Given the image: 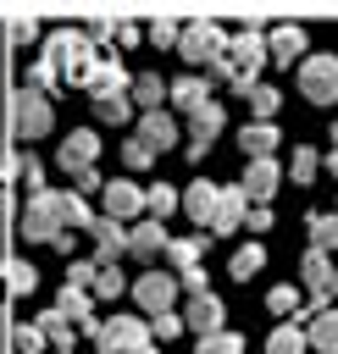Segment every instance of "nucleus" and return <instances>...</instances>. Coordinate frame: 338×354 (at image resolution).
<instances>
[{
    "label": "nucleus",
    "instance_id": "6ab92c4d",
    "mask_svg": "<svg viewBox=\"0 0 338 354\" xmlns=\"http://www.w3.org/2000/svg\"><path fill=\"white\" fill-rule=\"evenodd\" d=\"M277 177H283V171H277V160H272V155H266V160H244L238 188L249 194V205H266V199L277 194Z\"/></svg>",
    "mask_w": 338,
    "mask_h": 354
},
{
    "label": "nucleus",
    "instance_id": "a878e982",
    "mask_svg": "<svg viewBox=\"0 0 338 354\" xmlns=\"http://www.w3.org/2000/svg\"><path fill=\"white\" fill-rule=\"evenodd\" d=\"M172 94V83L161 77V72H133V105H144V111H161V100Z\"/></svg>",
    "mask_w": 338,
    "mask_h": 354
},
{
    "label": "nucleus",
    "instance_id": "9b49d317",
    "mask_svg": "<svg viewBox=\"0 0 338 354\" xmlns=\"http://www.w3.org/2000/svg\"><path fill=\"white\" fill-rule=\"evenodd\" d=\"M94 155H100V133H94V127H72V133L61 138V155H55V166H61L66 177H83V171L94 166Z\"/></svg>",
    "mask_w": 338,
    "mask_h": 354
},
{
    "label": "nucleus",
    "instance_id": "9d476101",
    "mask_svg": "<svg viewBox=\"0 0 338 354\" xmlns=\"http://www.w3.org/2000/svg\"><path fill=\"white\" fill-rule=\"evenodd\" d=\"M222 127H227V111H222L216 100H205L199 111H188V127H183V133H188V160H194V166L211 155V144H216Z\"/></svg>",
    "mask_w": 338,
    "mask_h": 354
},
{
    "label": "nucleus",
    "instance_id": "c9c22d12",
    "mask_svg": "<svg viewBox=\"0 0 338 354\" xmlns=\"http://www.w3.org/2000/svg\"><path fill=\"white\" fill-rule=\"evenodd\" d=\"M144 39H150L155 50H177V39H183V22H172V17H155V22L144 28Z\"/></svg>",
    "mask_w": 338,
    "mask_h": 354
},
{
    "label": "nucleus",
    "instance_id": "a18cd8bd",
    "mask_svg": "<svg viewBox=\"0 0 338 354\" xmlns=\"http://www.w3.org/2000/svg\"><path fill=\"white\" fill-rule=\"evenodd\" d=\"M6 282H11V293H33V288H39V271H33L28 260H17V266L6 271Z\"/></svg>",
    "mask_w": 338,
    "mask_h": 354
},
{
    "label": "nucleus",
    "instance_id": "6e6d98bb",
    "mask_svg": "<svg viewBox=\"0 0 338 354\" xmlns=\"http://www.w3.org/2000/svg\"><path fill=\"white\" fill-rule=\"evenodd\" d=\"M321 166H327V177H338V149H327V160H321Z\"/></svg>",
    "mask_w": 338,
    "mask_h": 354
},
{
    "label": "nucleus",
    "instance_id": "4468645a",
    "mask_svg": "<svg viewBox=\"0 0 338 354\" xmlns=\"http://www.w3.org/2000/svg\"><path fill=\"white\" fill-rule=\"evenodd\" d=\"M55 310L78 326V337H94V332H100V321H94V293H89V288H66V282H61Z\"/></svg>",
    "mask_w": 338,
    "mask_h": 354
},
{
    "label": "nucleus",
    "instance_id": "5fc2aeb1",
    "mask_svg": "<svg viewBox=\"0 0 338 354\" xmlns=\"http://www.w3.org/2000/svg\"><path fill=\"white\" fill-rule=\"evenodd\" d=\"M116 39H122V44H139L144 28H139V22H116Z\"/></svg>",
    "mask_w": 338,
    "mask_h": 354
},
{
    "label": "nucleus",
    "instance_id": "8fccbe9b",
    "mask_svg": "<svg viewBox=\"0 0 338 354\" xmlns=\"http://www.w3.org/2000/svg\"><path fill=\"white\" fill-rule=\"evenodd\" d=\"M83 33H89V44H105V39H116V22H111V17H94Z\"/></svg>",
    "mask_w": 338,
    "mask_h": 354
},
{
    "label": "nucleus",
    "instance_id": "13d9d810",
    "mask_svg": "<svg viewBox=\"0 0 338 354\" xmlns=\"http://www.w3.org/2000/svg\"><path fill=\"white\" fill-rule=\"evenodd\" d=\"M139 354H155V343H144V348H139Z\"/></svg>",
    "mask_w": 338,
    "mask_h": 354
},
{
    "label": "nucleus",
    "instance_id": "3c124183",
    "mask_svg": "<svg viewBox=\"0 0 338 354\" xmlns=\"http://www.w3.org/2000/svg\"><path fill=\"white\" fill-rule=\"evenodd\" d=\"M22 177H28V188H33V194H44V160H39V155H28V160H22Z\"/></svg>",
    "mask_w": 338,
    "mask_h": 354
},
{
    "label": "nucleus",
    "instance_id": "473e14b6",
    "mask_svg": "<svg viewBox=\"0 0 338 354\" xmlns=\"http://www.w3.org/2000/svg\"><path fill=\"white\" fill-rule=\"evenodd\" d=\"M260 266H266V249H260V243H244V249H238V254L227 260V271H233V282H249V277H255Z\"/></svg>",
    "mask_w": 338,
    "mask_h": 354
},
{
    "label": "nucleus",
    "instance_id": "f3484780",
    "mask_svg": "<svg viewBox=\"0 0 338 354\" xmlns=\"http://www.w3.org/2000/svg\"><path fill=\"white\" fill-rule=\"evenodd\" d=\"M222 321H227V304H222L216 293H194V299H188V310H183V326H188V332H199V337L222 332Z\"/></svg>",
    "mask_w": 338,
    "mask_h": 354
},
{
    "label": "nucleus",
    "instance_id": "e433bc0d",
    "mask_svg": "<svg viewBox=\"0 0 338 354\" xmlns=\"http://www.w3.org/2000/svg\"><path fill=\"white\" fill-rule=\"evenodd\" d=\"M244 100H249V111H255V122H272V111L283 105V94H277L272 83H255V88H249Z\"/></svg>",
    "mask_w": 338,
    "mask_h": 354
},
{
    "label": "nucleus",
    "instance_id": "f257e3e1",
    "mask_svg": "<svg viewBox=\"0 0 338 354\" xmlns=\"http://www.w3.org/2000/svg\"><path fill=\"white\" fill-rule=\"evenodd\" d=\"M39 66H44L61 88H66V83H78V77L94 66V44H89V33H83V28H55V33L44 39Z\"/></svg>",
    "mask_w": 338,
    "mask_h": 354
},
{
    "label": "nucleus",
    "instance_id": "f704fd0d",
    "mask_svg": "<svg viewBox=\"0 0 338 354\" xmlns=\"http://www.w3.org/2000/svg\"><path fill=\"white\" fill-rule=\"evenodd\" d=\"M316 171H321V155H316L310 144H299V149H294V160H288V177L305 188V183H316Z\"/></svg>",
    "mask_w": 338,
    "mask_h": 354
},
{
    "label": "nucleus",
    "instance_id": "c85d7f7f",
    "mask_svg": "<svg viewBox=\"0 0 338 354\" xmlns=\"http://www.w3.org/2000/svg\"><path fill=\"white\" fill-rule=\"evenodd\" d=\"M305 337H310V348H316V354H338V310L327 304V310L310 321V332H305Z\"/></svg>",
    "mask_w": 338,
    "mask_h": 354
},
{
    "label": "nucleus",
    "instance_id": "79ce46f5",
    "mask_svg": "<svg viewBox=\"0 0 338 354\" xmlns=\"http://www.w3.org/2000/svg\"><path fill=\"white\" fill-rule=\"evenodd\" d=\"M94 116H100V122H111V127H116V122H127V116H133V94H122V100H100V105H94Z\"/></svg>",
    "mask_w": 338,
    "mask_h": 354
},
{
    "label": "nucleus",
    "instance_id": "4be33fe9",
    "mask_svg": "<svg viewBox=\"0 0 338 354\" xmlns=\"http://www.w3.org/2000/svg\"><path fill=\"white\" fill-rule=\"evenodd\" d=\"M177 111H199L205 100H211V77L205 72H183V77H172V94H166Z\"/></svg>",
    "mask_w": 338,
    "mask_h": 354
},
{
    "label": "nucleus",
    "instance_id": "20e7f679",
    "mask_svg": "<svg viewBox=\"0 0 338 354\" xmlns=\"http://www.w3.org/2000/svg\"><path fill=\"white\" fill-rule=\"evenodd\" d=\"M227 61H233V88L249 94V88L260 83V66L272 61V55H266V28H238V33L227 39Z\"/></svg>",
    "mask_w": 338,
    "mask_h": 354
},
{
    "label": "nucleus",
    "instance_id": "f03ea898",
    "mask_svg": "<svg viewBox=\"0 0 338 354\" xmlns=\"http://www.w3.org/2000/svg\"><path fill=\"white\" fill-rule=\"evenodd\" d=\"M11 22L0 17V177H11V144H17V83H11Z\"/></svg>",
    "mask_w": 338,
    "mask_h": 354
},
{
    "label": "nucleus",
    "instance_id": "7ed1b4c3",
    "mask_svg": "<svg viewBox=\"0 0 338 354\" xmlns=\"http://www.w3.org/2000/svg\"><path fill=\"white\" fill-rule=\"evenodd\" d=\"M227 28L222 22H183V39H177V55L188 61V72H211L222 55H227Z\"/></svg>",
    "mask_w": 338,
    "mask_h": 354
},
{
    "label": "nucleus",
    "instance_id": "ddd939ff",
    "mask_svg": "<svg viewBox=\"0 0 338 354\" xmlns=\"http://www.w3.org/2000/svg\"><path fill=\"white\" fill-rule=\"evenodd\" d=\"M244 216H249V194L233 183V188H222V194H216V216H211V227H205V232H211V238H227V232H238V227H244Z\"/></svg>",
    "mask_w": 338,
    "mask_h": 354
},
{
    "label": "nucleus",
    "instance_id": "864d4df0",
    "mask_svg": "<svg viewBox=\"0 0 338 354\" xmlns=\"http://www.w3.org/2000/svg\"><path fill=\"white\" fill-rule=\"evenodd\" d=\"M11 332H17L11 326V304H0V354H11Z\"/></svg>",
    "mask_w": 338,
    "mask_h": 354
},
{
    "label": "nucleus",
    "instance_id": "1a4fd4ad",
    "mask_svg": "<svg viewBox=\"0 0 338 354\" xmlns=\"http://www.w3.org/2000/svg\"><path fill=\"white\" fill-rule=\"evenodd\" d=\"M299 94L310 105H332L338 100V55H305L299 61Z\"/></svg>",
    "mask_w": 338,
    "mask_h": 354
},
{
    "label": "nucleus",
    "instance_id": "c03bdc74",
    "mask_svg": "<svg viewBox=\"0 0 338 354\" xmlns=\"http://www.w3.org/2000/svg\"><path fill=\"white\" fill-rule=\"evenodd\" d=\"M50 343H44V332L39 326H22V332H11V354H44Z\"/></svg>",
    "mask_w": 338,
    "mask_h": 354
},
{
    "label": "nucleus",
    "instance_id": "72a5a7b5",
    "mask_svg": "<svg viewBox=\"0 0 338 354\" xmlns=\"http://www.w3.org/2000/svg\"><path fill=\"white\" fill-rule=\"evenodd\" d=\"M305 348H310V337H305L294 321H288V326H277V332L266 337V354H305Z\"/></svg>",
    "mask_w": 338,
    "mask_h": 354
},
{
    "label": "nucleus",
    "instance_id": "09e8293b",
    "mask_svg": "<svg viewBox=\"0 0 338 354\" xmlns=\"http://www.w3.org/2000/svg\"><path fill=\"white\" fill-rule=\"evenodd\" d=\"M177 288H188V293H211V282H205V266H188V271H177Z\"/></svg>",
    "mask_w": 338,
    "mask_h": 354
},
{
    "label": "nucleus",
    "instance_id": "2eb2a0df",
    "mask_svg": "<svg viewBox=\"0 0 338 354\" xmlns=\"http://www.w3.org/2000/svg\"><path fill=\"white\" fill-rule=\"evenodd\" d=\"M177 133H183V127L172 122V111H144V116H139V127H133V138H139L150 155L172 149V144H177Z\"/></svg>",
    "mask_w": 338,
    "mask_h": 354
},
{
    "label": "nucleus",
    "instance_id": "ea45409f",
    "mask_svg": "<svg viewBox=\"0 0 338 354\" xmlns=\"http://www.w3.org/2000/svg\"><path fill=\"white\" fill-rule=\"evenodd\" d=\"M199 354H244V337L238 332H211V337H199Z\"/></svg>",
    "mask_w": 338,
    "mask_h": 354
},
{
    "label": "nucleus",
    "instance_id": "de8ad7c7",
    "mask_svg": "<svg viewBox=\"0 0 338 354\" xmlns=\"http://www.w3.org/2000/svg\"><path fill=\"white\" fill-rule=\"evenodd\" d=\"M244 227H249V232H272V227H277V216H272L266 205H249V216H244Z\"/></svg>",
    "mask_w": 338,
    "mask_h": 354
},
{
    "label": "nucleus",
    "instance_id": "4c0bfd02",
    "mask_svg": "<svg viewBox=\"0 0 338 354\" xmlns=\"http://www.w3.org/2000/svg\"><path fill=\"white\" fill-rule=\"evenodd\" d=\"M94 271H100L94 254H66V288H94Z\"/></svg>",
    "mask_w": 338,
    "mask_h": 354
},
{
    "label": "nucleus",
    "instance_id": "2f4dec72",
    "mask_svg": "<svg viewBox=\"0 0 338 354\" xmlns=\"http://www.w3.org/2000/svg\"><path fill=\"white\" fill-rule=\"evenodd\" d=\"M177 205H183V194H177V188H166V183H155V188H144V210H150L155 221H166V216H172Z\"/></svg>",
    "mask_w": 338,
    "mask_h": 354
},
{
    "label": "nucleus",
    "instance_id": "c756f323",
    "mask_svg": "<svg viewBox=\"0 0 338 354\" xmlns=\"http://www.w3.org/2000/svg\"><path fill=\"white\" fill-rule=\"evenodd\" d=\"M305 227H310V249H321V254H332V249H338V216L310 210V216H305Z\"/></svg>",
    "mask_w": 338,
    "mask_h": 354
},
{
    "label": "nucleus",
    "instance_id": "4d7b16f0",
    "mask_svg": "<svg viewBox=\"0 0 338 354\" xmlns=\"http://www.w3.org/2000/svg\"><path fill=\"white\" fill-rule=\"evenodd\" d=\"M332 149H338V122H332Z\"/></svg>",
    "mask_w": 338,
    "mask_h": 354
},
{
    "label": "nucleus",
    "instance_id": "f8f14e48",
    "mask_svg": "<svg viewBox=\"0 0 338 354\" xmlns=\"http://www.w3.org/2000/svg\"><path fill=\"white\" fill-rule=\"evenodd\" d=\"M133 304H139L144 315L172 310V304H177V277H166V271H144V277L133 282Z\"/></svg>",
    "mask_w": 338,
    "mask_h": 354
},
{
    "label": "nucleus",
    "instance_id": "393cba45",
    "mask_svg": "<svg viewBox=\"0 0 338 354\" xmlns=\"http://www.w3.org/2000/svg\"><path fill=\"white\" fill-rule=\"evenodd\" d=\"M277 138H283V133H277L272 122H244V133H238V144H244L249 160H266V155L277 149Z\"/></svg>",
    "mask_w": 338,
    "mask_h": 354
},
{
    "label": "nucleus",
    "instance_id": "5701e85b",
    "mask_svg": "<svg viewBox=\"0 0 338 354\" xmlns=\"http://www.w3.org/2000/svg\"><path fill=\"white\" fill-rule=\"evenodd\" d=\"M144 210V188H133V183H105V216H116V221H133Z\"/></svg>",
    "mask_w": 338,
    "mask_h": 354
},
{
    "label": "nucleus",
    "instance_id": "603ef678",
    "mask_svg": "<svg viewBox=\"0 0 338 354\" xmlns=\"http://www.w3.org/2000/svg\"><path fill=\"white\" fill-rule=\"evenodd\" d=\"M78 194H83V199H89V194H105V177H100V171L89 166V171L78 177Z\"/></svg>",
    "mask_w": 338,
    "mask_h": 354
},
{
    "label": "nucleus",
    "instance_id": "a19ab883",
    "mask_svg": "<svg viewBox=\"0 0 338 354\" xmlns=\"http://www.w3.org/2000/svg\"><path fill=\"white\" fill-rule=\"evenodd\" d=\"M122 288H127V282H122V271H116V266H100V271H94V288H89V293H94V299H116Z\"/></svg>",
    "mask_w": 338,
    "mask_h": 354
},
{
    "label": "nucleus",
    "instance_id": "37998d69",
    "mask_svg": "<svg viewBox=\"0 0 338 354\" xmlns=\"http://www.w3.org/2000/svg\"><path fill=\"white\" fill-rule=\"evenodd\" d=\"M183 332V315L177 310H161V315H150V337H161V343H172Z\"/></svg>",
    "mask_w": 338,
    "mask_h": 354
},
{
    "label": "nucleus",
    "instance_id": "58836bf2",
    "mask_svg": "<svg viewBox=\"0 0 338 354\" xmlns=\"http://www.w3.org/2000/svg\"><path fill=\"white\" fill-rule=\"evenodd\" d=\"M17 260H11V194L0 188V277L11 271Z\"/></svg>",
    "mask_w": 338,
    "mask_h": 354
},
{
    "label": "nucleus",
    "instance_id": "49530a36",
    "mask_svg": "<svg viewBox=\"0 0 338 354\" xmlns=\"http://www.w3.org/2000/svg\"><path fill=\"white\" fill-rule=\"evenodd\" d=\"M122 160H127V166H133V171H144V166H150V160H155V155H150V149H144V144H139V138H127V144H122Z\"/></svg>",
    "mask_w": 338,
    "mask_h": 354
},
{
    "label": "nucleus",
    "instance_id": "bb28decb",
    "mask_svg": "<svg viewBox=\"0 0 338 354\" xmlns=\"http://www.w3.org/2000/svg\"><path fill=\"white\" fill-rule=\"evenodd\" d=\"M33 326L44 332V343H50V348H78V326H72V321H66L61 310H44V315H39Z\"/></svg>",
    "mask_w": 338,
    "mask_h": 354
},
{
    "label": "nucleus",
    "instance_id": "7c9ffc66",
    "mask_svg": "<svg viewBox=\"0 0 338 354\" xmlns=\"http://www.w3.org/2000/svg\"><path fill=\"white\" fill-rule=\"evenodd\" d=\"M266 310H272V315H288V321H299V315H305V299H299V288L277 282V288L266 293Z\"/></svg>",
    "mask_w": 338,
    "mask_h": 354
},
{
    "label": "nucleus",
    "instance_id": "39448f33",
    "mask_svg": "<svg viewBox=\"0 0 338 354\" xmlns=\"http://www.w3.org/2000/svg\"><path fill=\"white\" fill-rule=\"evenodd\" d=\"M61 232H72V227H66V210H61V194H55V188L33 194L28 210H22V238H28V243H55Z\"/></svg>",
    "mask_w": 338,
    "mask_h": 354
},
{
    "label": "nucleus",
    "instance_id": "bf43d9fd",
    "mask_svg": "<svg viewBox=\"0 0 338 354\" xmlns=\"http://www.w3.org/2000/svg\"><path fill=\"white\" fill-rule=\"evenodd\" d=\"M50 354H78V348H50Z\"/></svg>",
    "mask_w": 338,
    "mask_h": 354
},
{
    "label": "nucleus",
    "instance_id": "423d86ee",
    "mask_svg": "<svg viewBox=\"0 0 338 354\" xmlns=\"http://www.w3.org/2000/svg\"><path fill=\"white\" fill-rule=\"evenodd\" d=\"M78 88H89L94 105H100V100H122V94H133V72H127L116 55H94V66L78 77Z\"/></svg>",
    "mask_w": 338,
    "mask_h": 354
},
{
    "label": "nucleus",
    "instance_id": "b1692460",
    "mask_svg": "<svg viewBox=\"0 0 338 354\" xmlns=\"http://www.w3.org/2000/svg\"><path fill=\"white\" fill-rule=\"evenodd\" d=\"M216 194H222V188H211L205 177H194V183H188V194H183V210H188V221H194V227H199V221L211 227V216H216Z\"/></svg>",
    "mask_w": 338,
    "mask_h": 354
},
{
    "label": "nucleus",
    "instance_id": "cd10ccee",
    "mask_svg": "<svg viewBox=\"0 0 338 354\" xmlns=\"http://www.w3.org/2000/svg\"><path fill=\"white\" fill-rule=\"evenodd\" d=\"M205 243H211V232H194V238H172V243H166V260H172L177 271H188V266H199V260H205Z\"/></svg>",
    "mask_w": 338,
    "mask_h": 354
},
{
    "label": "nucleus",
    "instance_id": "dca6fc26",
    "mask_svg": "<svg viewBox=\"0 0 338 354\" xmlns=\"http://www.w3.org/2000/svg\"><path fill=\"white\" fill-rule=\"evenodd\" d=\"M94 260L100 266H116L122 254H127V221H116V216H94Z\"/></svg>",
    "mask_w": 338,
    "mask_h": 354
},
{
    "label": "nucleus",
    "instance_id": "0eeeda50",
    "mask_svg": "<svg viewBox=\"0 0 338 354\" xmlns=\"http://www.w3.org/2000/svg\"><path fill=\"white\" fill-rule=\"evenodd\" d=\"M144 343H150V321L144 315H111L94 332V348L100 354H139Z\"/></svg>",
    "mask_w": 338,
    "mask_h": 354
},
{
    "label": "nucleus",
    "instance_id": "6e6552de",
    "mask_svg": "<svg viewBox=\"0 0 338 354\" xmlns=\"http://www.w3.org/2000/svg\"><path fill=\"white\" fill-rule=\"evenodd\" d=\"M50 127H55L50 94H44L39 83H28V77H22V88H17V133H22V138H44Z\"/></svg>",
    "mask_w": 338,
    "mask_h": 354
},
{
    "label": "nucleus",
    "instance_id": "aec40b11",
    "mask_svg": "<svg viewBox=\"0 0 338 354\" xmlns=\"http://www.w3.org/2000/svg\"><path fill=\"white\" fill-rule=\"evenodd\" d=\"M166 243H172V238H166V221H155V216L127 227V254H133V260H155V254H166Z\"/></svg>",
    "mask_w": 338,
    "mask_h": 354
},
{
    "label": "nucleus",
    "instance_id": "a211bd4d",
    "mask_svg": "<svg viewBox=\"0 0 338 354\" xmlns=\"http://www.w3.org/2000/svg\"><path fill=\"white\" fill-rule=\"evenodd\" d=\"M305 28L299 22H283V28H266V55L277 61V66H288V61H305Z\"/></svg>",
    "mask_w": 338,
    "mask_h": 354
},
{
    "label": "nucleus",
    "instance_id": "412c9836",
    "mask_svg": "<svg viewBox=\"0 0 338 354\" xmlns=\"http://www.w3.org/2000/svg\"><path fill=\"white\" fill-rule=\"evenodd\" d=\"M305 282H310V299H338V266H332V254H321V249H310L305 254Z\"/></svg>",
    "mask_w": 338,
    "mask_h": 354
}]
</instances>
